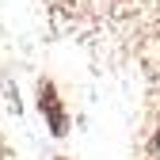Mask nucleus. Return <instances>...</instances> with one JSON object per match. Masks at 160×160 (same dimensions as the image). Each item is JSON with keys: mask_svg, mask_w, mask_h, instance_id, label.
Here are the masks:
<instances>
[{"mask_svg": "<svg viewBox=\"0 0 160 160\" xmlns=\"http://www.w3.org/2000/svg\"><path fill=\"white\" fill-rule=\"evenodd\" d=\"M38 111H42V118H46V126H50L53 137H65L69 133V111H65L61 95H57V88L50 84V80L38 84Z\"/></svg>", "mask_w": 160, "mask_h": 160, "instance_id": "nucleus-1", "label": "nucleus"}, {"mask_svg": "<svg viewBox=\"0 0 160 160\" xmlns=\"http://www.w3.org/2000/svg\"><path fill=\"white\" fill-rule=\"evenodd\" d=\"M152 149L160 152V126H156V137H152Z\"/></svg>", "mask_w": 160, "mask_h": 160, "instance_id": "nucleus-2", "label": "nucleus"}, {"mask_svg": "<svg viewBox=\"0 0 160 160\" xmlns=\"http://www.w3.org/2000/svg\"><path fill=\"white\" fill-rule=\"evenodd\" d=\"M57 160H61V156H57Z\"/></svg>", "mask_w": 160, "mask_h": 160, "instance_id": "nucleus-3", "label": "nucleus"}]
</instances>
